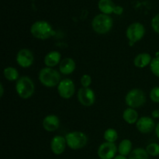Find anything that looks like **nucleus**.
<instances>
[{
	"label": "nucleus",
	"instance_id": "obj_1",
	"mask_svg": "<svg viewBox=\"0 0 159 159\" xmlns=\"http://www.w3.org/2000/svg\"><path fill=\"white\" fill-rule=\"evenodd\" d=\"M39 80L42 85L48 88L58 85L61 80V74L52 68H43L39 72Z\"/></svg>",
	"mask_w": 159,
	"mask_h": 159
},
{
	"label": "nucleus",
	"instance_id": "obj_4",
	"mask_svg": "<svg viewBox=\"0 0 159 159\" xmlns=\"http://www.w3.org/2000/svg\"><path fill=\"white\" fill-rule=\"evenodd\" d=\"M93 30L99 34H105L110 32L113 26V20L109 15L98 14L92 22Z\"/></svg>",
	"mask_w": 159,
	"mask_h": 159
},
{
	"label": "nucleus",
	"instance_id": "obj_32",
	"mask_svg": "<svg viewBox=\"0 0 159 159\" xmlns=\"http://www.w3.org/2000/svg\"><path fill=\"white\" fill-rule=\"evenodd\" d=\"M113 159H127V158H126V156H123V155H116V156Z\"/></svg>",
	"mask_w": 159,
	"mask_h": 159
},
{
	"label": "nucleus",
	"instance_id": "obj_25",
	"mask_svg": "<svg viewBox=\"0 0 159 159\" xmlns=\"http://www.w3.org/2000/svg\"><path fill=\"white\" fill-rule=\"evenodd\" d=\"M150 68L152 72L156 77L159 78V57H155L152 58V62L150 64Z\"/></svg>",
	"mask_w": 159,
	"mask_h": 159
},
{
	"label": "nucleus",
	"instance_id": "obj_26",
	"mask_svg": "<svg viewBox=\"0 0 159 159\" xmlns=\"http://www.w3.org/2000/svg\"><path fill=\"white\" fill-rule=\"evenodd\" d=\"M150 99L154 102L158 103L159 102V86H155L151 90Z\"/></svg>",
	"mask_w": 159,
	"mask_h": 159
},
{
	"label": "nucleus",
	"instance_id": "obj_5",
	"mask_svg": "<svg viewBox=\"0 0 159 159\" xmlns=\"http://www.w3.org/2000/svg\"><path fill=\"white\" fill-rule=\"evenodd\" d=\"M67 145L72 150H79L85 147L88 142L86 134L81 131H73L65 136Z\"/></svg>",
	"mask_w": 159,
	"mask_h": 159
},
{
	"label": "nucleus",
	"instance_id": "obj_2",
	"mask_svg": "<svg viewBox=\"0 0 159 159\" xmlns=\"http://www.w3.org/2000/svg\"><path fill=\"white\" fill-rule=\"evenodd\" d=\"M30 33L35 38L40 40H47L54 34L51 24L43 20H40L33 23L30 27Z\"/></svg>",
	"mask_w": 159,
	"mask_h": 159
},
{
	"label": "nucleus",
	"instance_id": "obj_18",
	"mask_svg": "<svg viewBox=\"0 0 159 159\" xmlns=\"http://www.w3.org/2000/svg\"><path fill=\"white\" fill-rule=\"evenodd\" d=\"M98 7L102 13L109 15L113 12L116 6L112 0H99Z\"/></svg>",
	"mask_w": 159,
	"mask_h": 159
},
{
	"label": "nucleus",
	"instance_id": "obj_10",
	"mask_svg": "<svg viewBox=\"0 0 159 159\" xmlns=\"http://www.w3.org/2000/svg\"><path fill=\"white\" fill-rule=\"evenodd\" d=\"M78 99L84 107H91L96 100L94 91L90 88H81L78 92Z\"/></svg>",
	"mask_w": 159,
	"mask_h": 159
},
{
	"label": "nucleus",
	"instance_id": "obj_13",
	"mask_svg": "<svg viewBox=\"0 0 159 159\" xmlns=\"http://www.w3.org/2000/svg\"><path fill=\"white\" fill-rule=\"evenodd\" d=\"M66 139L64 137L57 135L54 137L51 141V149L56 155H60L65 152L66 148Z\"/></svg>",
	"mask_w": 159,
	"mask_h": 159
},
{
	"label": "nucleus",
	"instance_id": "obj_31",
	"mask_svg": "<svg viewBox=\"0 0 159 159\" xmlns=\"http://www.w3.org/2000/svg\"><path fill=\"white\" fill-rule=\"evenodd\" d=\"M155 134H156L157 138H158L159 139V123H158V124H157V125H156V127H155Z\"/></svg>",
	"mask_w": 159,
	"mask_h": 159
},
{
	"label": "nucleus",
	"instance_id": "obj_28",
	"mask_svg": "<svg viewBox=\"0 0 159 159\" xmlns=\"http://www.w3.org/2000/svg\"><path fill=\"white\" fill-rule=\"evenodd\" d=\"M152 27L155 33L159 34V13L155 16L152 19Z\"/></svg>",
	"mask_w": 159,
	"mask_h": 159
},
{
	"label": "nucleus",
	"instance_id": "obj_11",
	"mask_svg": "<svg viewBox=\"0 0 159 159\" xmlns=\"http://www.w3.org/2000/svg\"><path fill=\"white\" fill-rule=\"evenodd\" d=\"M34 61L33 53L29 49L23 48L19 51L16 55V62L22 68H29Z\"/></svg>",
	"mask_w": 159,
	"mask_h": 159
},
{
	"label": "nucleus",
	"instance_id": "obj_9",
	"mask_svg": "<svg viewBox=\"0 0 159 159\" xmlns=\"http://www.w3.org/2000/svg\"><path fill=\"white\" fill-rule=\"evenodd\" d=\"M118 148L114 143L104 142L99 147L97 155L100 159H113L116 156Z\"/></svg>",
	"mask_w": 159,
	"mask_h": 159
},
{
	"label": "nucleus",
	"instance_id": "obj_33",
	"mask_svg": "<svg viewBox=\"0 0 159 159\" xmlns=\"http://www.w3.org/2000/svg\"><path fill=\"white\" fill-rule=\"evenodd\" d=\"M0 89H1V93H0V96H1V97L2 96H3V93H4V89H3V85H0Z\"/></svg>",
	"mask_w": 159,
	"mask_h": 159
},
{
	"label": "nucleus",
	"instance_id": "obj_8",
	"mask_svg": "<svg viewBox=\"0 0 159 159\" xmlns=\"http://www.w3.org/2000/svg\"><path fill=\"white\" fill-rule=\"evenodd\" d=\"M75 91V83L71 79H65L60 82L57 85V92L63 99H70L72 97Z\"/></svg>",
	"mask_w": 159,
	"mask_h": 159
},
{
	"label": "nucleus",
	"instance_id": "obj_34",
	"mask_svg": "<svg viewBox=\"0 0 159 159\" xmlns=\"http://www.w3.org/2000/svg\"><path fill=\"white\" fill-rule=\"evenodd\" d=\"M155 57H159V51H158V52H156V54H155Z\"/></svg>",
	"mask_w": 159,
	"mask_h": 159
},
{
	"label": "nucleus",
	"instance_id": "obj_12",
	"mask_svg": "<svg viewBox=\"0 0 159 159\" xmlns=\"http://www.w3.org/2000/svg\"><path fill=\"white\" fill-rule=\"evenodd\" d=\"M137 129L142 134H148L155 129V123L149 116H142L136 123Z\"/></svg>",
	"mask_w": 159,
	"mask_h": 159
},
{
	"label": "nucleus",
	"instance_id": "obj_30",
	"mask_svg": "<svg viewBox=\"0 0 159 159\" xmlns=\"http://www.w3.org/2000/svg\"><path fill=\"white\" fill-rule=\"evenodd\" d=\"M152 116L153 118H155V119H158L159 118V110H155L152 111Z\"/></svg>",
	"mask_w": 159,
	"mask_h": 159
},
{
	"label": "nucleus",
	"instance_id": "obj_20",
	"mask_svg": "<svg viewBox=\"0 0 159 159\" xmlns=\"http://www.w3.org/2000/svg\"><path fill=\"white\" fill-rule=\"evenodd\" d=\"M132 152V143L130 140L124 139L120 143L118 146V152L120 155L127 156Z\"/></svg>",
	"mask_w": 159,
	"mask_h": 159
},
{
	"label": "nucleus",
	"instance_id": "obj_15",
	"mask_svg": "<svg viewBox=\"0 0 159 159\" xmlns=\"http://www.w3.org/2000/svg\"><path fill=\"white\" fill-rule=\"evenodd\" d=\"M60 126V120L55 115H48L43 119V127L47 131L54 132L57 130Z\"/></svg>",
	"mask_w": 159,
	"mask_h": 159
},
{
	"label": "nucleus",
	"instance_id": "obj_29",
	"mask_svg": "<svg viewBox=\"0 0 159 159\" xmlns=\"http://www.w3.org/2000/svg\"><path fill=\"white\" fill-rule=\"evenodd\" d=\"M123 12H124V8L120 6H116L113 13H115L116 15H121Z\"/></svg>",
	"mask_w": 159,
	"mask_h": 159
},
{
	"label": "nucleus",
	"instance_id": "obj_6",
	"mask_svg": "<svg viewBox=\"0 0 159 159\" xmlns=\"http://www.w3.org/2000/svg\"><path fill=\"white\" fill-rule=\"evenodd\" d=\"M125 102L130 108H139L145 103L146 96L141 89H134L127 93Z\"/></svg>",
	"mask_w": 159,
	"mask_h": 159
},
{
	"label": "nucleus",
	"instance_id": "obj_19",
	"mask_svg": "<svg viewBox=\"0 0 159 159\" xmlns=\"http://www.w3.org/2000/svg\"><path fill=\"white\" fill-rule=\"evenodd\" d=\"M123 118L129 124H136L138 120V113L134 109L127 108L123 113Z\"/></svg>",
	"mask_w": 159,
	"mask_h": 159
},
{
	"label": "nucleus",
	"instance_id": "obj_24",
	"mask_svg": "<svg viewBox=\"0 0 159 159\" xmlns=\"http://www.w3.org/2000/svg\"><path fill=\"white\" fill-rule=\"evenodd\" d=\"M148 154L151 156L156 157L159 155V144L157 143H151L146 147Z\"/></svg>",
	"mask_w": 159,
	"mask_h": 159
},
{
	"label": "nucleus",
	"instance_id": "obj_14",
	"mask_svg": "<svg viewBox=\"0 0 159 159\" xmlns=\"http://www.w3.org/2000/svg\"><path fill=\"white\" fill-rule=\"evenodd\" d=\"M76 64L75 61L71 57H65L62 59L59 65V71L61 74L67 75H70L75 70Z\"/></svg>",
	"mask_w": 159,
	"mask_h": 159
},
{
	"label": "nucleus",
	"instance_id": "obj_17",
	"mask_svg": "<svg viewBox=\"0 0 159 159\" xmlns=\"http://www.w3.org/2000/svg\"><path fill=\"white\" fill-rule=\"evenodd\" d=\"M152 56L148 53H141L134 57V64L137 68H143L149 65L152 62Z\"/></svg>",
	"mask_w": 159,
	"mask_h": 159
},
{
	"label": "nucleus",
	"instance_id": "obj_16",
	"mask_svg": "<svg viewBox=\"0 0 159 159\" xmlns=\"http://www.w3.org/2000/svg\"><path fill=\"white\" fill-rule=\"evenodd\" d=\"M61 55L58 51H53L48 53L44 57V64L48 68H53L61 62Z\"/></svg>",
	"mask_w": 159,
	"mask_h": 159
},
{
	"label": "nucleus",
	"instance_id": "obj_23",
	"mask_svg": "<svg viewBox=\"0 0 159 159\" xmlns=\"http://www.w3.org/2000/svg\"><path fill=\"white\" fill-rule=\"evenodd\" d=\"M104 139L107 142L114 143L118 139V133L115 129L109 128L104 132Z\"/></svg>",
	"mask_w": 159,
	"mask_h": 159
},
{
	"label": "nucleus",
	"instance_id": "obj_7",
	"mask_svg": "<svg viewBox=\"0 0 159 159\" xmlns=\"http://www.w3.org/2000/svg\"><path fill=\"white\" fill-rule=\"evenodd\" d=\"M145 34V28L141 23H134L127 27V37L128 38L130 43H134L143 38Z\"/></svg>",
	"mask_w": 159,
	"mask_h": 159
},
{
	"label": "nucleus",
	"instance_id": "obj_3",
	"mask_svg": "<svg viewBox=\"0 0 159 159\" xmlns=\"http://www.w3.org/2000/svg\"><path fill=\"white\" fill-rule=\"evenodd\" d=\"M16 90L20 98L27 99L34 94L35 86L30 78L27 76H23L16 81Z\"/></svg>",
	"mask_w": 159,
	"mask_h": 159
},
{
	"label": "nucleus",
	"instance_id": "obj_21",
	"mask_svg": "<svg viewBox=\"0 0 159 159\" xmlns=\"http://www.w3.org/2000/svg\"><path fill=\"white\" fill-rule=\"evenodd\" d=\"M149 155L146 149L138 148H135L129 155V159H148Z\"/></svg>",
	"mask_w": 159,
	"mask_h": 159
},
{
	"label": "nucleus",
	"instance_id": "obj_22",
	"mask_svg": "<svg viewBox=\"0 0 159 159\" xmlns=\"http://www.w3.org/2000/svg\"><path fill=\"white\" fill-rule=\"evenodd\" d=\"M3 75L7 80L12 82L17 81L19 79V72L15 68L12 67H7L3 71Z\"/></svg>",
	"mask_w": 159,
	"mask_h": 159
},
{
	"label": "nucleus",
	"instance_id": "obj_27",
	"mask_svg": "<svg viewBox=\"0 0 159 159\" xmlns=\"http://www.w3.org/2000/svg\"><path fill=\"white\" fill-rule=\"evenodd\" d=\"M81 85H82L83 88H89L92 83V78L89 75H83L81 78Z\"/></svg>",
	"mask_w": 159,
	"mask_h": 159
}]
</instances>
